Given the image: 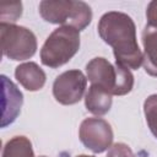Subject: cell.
Masks as SVG:
<instances>
[{
    "mask_svg": "<svg viewBox=\"0 0 157 157\" xmlns=\"http://www.w3.org/2000/svg\"><path fill=\"white\" fill-rule=\"evenodd\" d=\"M98 34L113 48L115 63L137 70L144 61V54L136 39V26L132 18L119 11L105 12L98 22Z\"/></svg>",
    "mask_w": 157,
    "mask_h": 157,
    "instance_id": "obj_1",
    "label": "cell"
},
{
    "mask_svg": "<svg viewBox=\"0 0 157 157\" xmlns=\"http://www.w3.org/2000/svg\"><path fill=\"white\" fill-rule=\"evenodd\" d=\"M39 13L49 23L70 26L78 32L92 21L90 5L81 0H43L39 2Z\"/></svg>",
    "mask_w": 157,
    "mask_h": 157,
    "instance_id": "obj_2",
    "label": "cell"
},
{
    "mask_svg": "<svg viewBox=\"0 0 157 157\" xmlns=\"http://www.w3.org/2000/svg\"><path fill=\"white\" fill-rule=\"evenodd\" d=\"M80 49V32L70 26H60L45 39L40 49L44 66L58 69L65 65Z\"/></svg>",
    "mask_w": 157,
    "mask_h": 157,
    "instance_id": "obj_3",
    "label": "cell"
},
{
    "mask_svg": "<svg viewBox=\"0 0 157 157\" xmlns=\"http://www.w3.org/2000/svg\"><path fill=\"white\" fill-rule=\"evenodd\" d=\"M2 54L15 61L32 58L37 52V38L34 33L15 23H0Z\"/></svg>",
    "mask_w": 157,
    "mask_h": 157,
    "instance_id": "obj_4",
    "label": "cell"
},
{
    "mask_svg": "<svg viewBox=\"0 0 157 157\" xmlns=\"http://www.w3.org/2000/svg\"><path fill=\"white\" fill-rule=\"evenodd\" d=\"M82 145L94 153H102L113 145V130L110 124L102 118H87L82 120L78 129Z\"/></svg>",
    "mask_w": 157,
    "mask_h": 157,
    "instance_id": "obj_5",
    "label": "cell"
},
{
    "mask_svg": "<svg viewBox=\"0 0 157 157\" xmlns=\"http://www.w3.org/2000/svg\"><path fill=\"white\" fill-rule=\"evenodd\" d=\"M87 88V76L81 70H67L56 76L53 83V96L64 105L78 103Z\"/></svg>",
    "mask_w": 157,
    "mask_h": 157,
    "instance_id": "obj_6",
    "label": "cell"
},
{
    "mask_svg": "<svg viewBox=\"0 0 157 157\" xmlns=\"http://www.w3.org/2000/svg\"><path fill=\"white\" fill-rule=\"evenodd\" d=\"M86 72L87 80L92 85L99 86L113 96L118 80L117 65H112L105 58L97 56L87 63Z\"/></svg>",
    "mask_w": 157,
    "mask_h": 157,
    "instance_id": "obj_7",
    "label": "cell"
},
{
    "mask_svg": "<svg viewBox=\"0 0 157 157\" xmlns=\"http://www.w3.org/2000/svg\"><path fill=\"white\" fill-rule=\"evenodd\" d=\"M2 81V118L1 128H6L12 124L21 112L23 103V94L17 86L9 80L5 75H1Z\"/></svg>",
    "mask_w": 157,
    "mask_h": 157,
    "instance_id": "obj_8",
    "label": "cell"
},
{
    "mask_svg": "<svg viewBox=\"0 0 157 157\" xmlns=\"http://www.w3.org/2000/svg\"><path fill=\"white\" fill-rule=\"evenodd\" d=\"M15 77L20 85L29 92H36L43 88L47 81L45 72L33 61L20 64L15 69Z\"/></svg>",
    "mask_w": 157,
    "mask_h": 157,
    "instance_id": "obj_9",
    "label": "cell"
},
{
    "mask_svg": "<svg viewBox=\"0 0 157 157\" xmlns=\"http://www.w3.org/2000/svg\"><path fill=\"white\" fill-rule=\"evenodd\" d=\"M144 45V69L153 77H157V27L146 25L141 34Z\"/></svg>",
    "mask_w": 157,
    "mask_h": 157,
    "instance_id": "obj_10",
    "label": "cell"
},
{
    "mask_svg": "<svg viewBox=\"0 0 157 157\" xmlns=\"http://www.w3.org/2000/svg\"><path fill=\"white\" fill-rule=\"evenodd\" d=\"M113 99L112 94L97 85H91L85 94L86 109L94 115H104L110 110Z\"/></svg>",
    "mask_w": 157,
    "mask_h": 157,
    "instance_id": "obj_11",
    "label": "cell"
},
{
    "mask_svg": "<svg viewBox=\"0 0 157 157\" xmlns=\"http://www.w3.org/2000/svg\"><path fill=\"white\" fill-rule=\"evenodd\" d=\"M1 157H34L32 142L26 136H13L5 144Z\"/></svg>",
    "mask_w": 157,
    "mask_h": 157,
    "instance_id": "obj_12",
    "label": "cell"
},
{
    "mask_svg": "<svg viewBox=\"0 0 157 157\" xmlns=\"http://www.w3.org/2000/svg\"><path fill=\"white\" fill-rule=\"evenodd\" d=\"M117 69H118V80H117V86L114 90V96H124L131 92L134 87V75L131 74L130 69L115 63Z\"/></svg>",
    "mask_w": 157,
    "mask_h": 157,
    "instance_id": "obj_13",
    "label": "cell"
},
{
    "mask_svg": "<svg viewBox=\"0 0 157 157\" xmlns=\"http://www.w3.org/2000/svg\"><path fill=\"white\" fill-rule=\"evenodd\" d=\"M144 113L152 135L157 139V93L148 96L144 102Z\"/></svg>",
    "mask_w": 157,
    "mask_h": 157,
    "instance_id": "obj_14",
    "label": "cell"
},
{
    "mask_svg": "<svg viewBox=\"0 0 157 157\" xmlns=\"http://www.w3.org/2000/svg\"><path fill=\"white\" fill-rule=\"evenodd\" d=\"M22 15V2H13L10 5L0 6L1 23H13Z\"/></svg>",
    "mask_w": 157,
    "mask_h": 157,
    "instance_id": "obj_15",
    "label": "cell"
},
{
    "mask_svg": "<svg viewBox=\"0 0 157 157\" xmlns=\"http://www.w3.org/2000/svg\"><path fill=\"white\" fill-rule=\"evenodd\" d=\"M107 157H136L132 150L124 142H117L110 146L108 150Z\"/></svg>",
    "mask_w": 157,
    "mask_h": 157,
    "instance_id": "obj_16",
    "label": "cell"
},
{
    "mask_svg": "<svg viewBox=\"0 0 157 157\" xmlns=\"http://www.w3.org/2000/svg\"><path fill=\"white\" fill-rule=\"evenodd\" d=\"M146 17L148 21L147 25L157 27V0L148 2L147 9H146Z\"/></svg>",
    "mask_w": 157,
    "mask_h": 157,
    "instance_id": "obj_17",
    "label": "cell"
},
{
    "mask_svg": "<svg viewBox=\"0 0 157 157\" xmlns=\"http://www.w3.org/2000/svg\"><path fill=\"white\" fill-rule=\"evenodd\" d=\"M76 157H94V156H88V155H78Z\"/></svg>",
    "mask_w": 157,
    "mask_h": 157,
    "instance_id": "obj_18",
    "label": "cell"
},
{
    "mask_svg": "<svg viewBox=\"0 0 157 157\" xmlns=\"http://www.w3.org/2000/svg\"><path fill=\"white\" fill-rule=\"evenodd\" d=\"M39 157H47V156H39Z\"/></svg>",
    "mask_w": 157,
    "mask_h": 157,
    "instance_id": "obj_19",
    "label": "cell"
}]
</instances>
